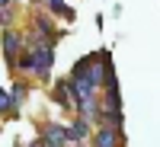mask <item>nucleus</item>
Instances as JSON below:
<instances>
[{
  "label": "nucleus",
  "instance_id": "obj_2",
  "mask_svg": "<svg viewBox=\"0 0 160 147\" xmlns=\"http://www.w3.org/2000/svg\"><path fill=\"white\" fill-rule=\"evenodd\" d=\"M118 144V128L115 125H106L93 135V147H115Z\"/></svg>",
  "mask_w": 160,
  "mask_h": 147
},
{
  "label": "nucleus",
  "instance_id": "obj_8",
  "mask_svg": "<svg viewBox=\"0 0 160 147\" xmlns=\"http://www.w3.org/2000/svg\"><path fill=\"white\" fill-rule=\"evenodd\" d=\"M74 147H77V144H74Z\"/></svg>",
  "mask_w": 160,
  "mask_h": 147
},
{
  "label": "nucleus",
  "instance_id": "obj_6",
  "mask_svg": "<svg viewBox=\"0 0 160 147\" xmlns=\"http://www.w3.org/2000/svg\"><path fill=\"white\" fill-rule=\"evenodd\" d=\"M13 96H16V102H22V99H26V86L16 83V86H13Z\"/></svg>",
  "mask_w": 160,
  "mask_h": 147
},
{
  "label": "nucleus",
  "instance_id": "obj_4",
  "mask_svg": "<svg viewBox=\"0 0 160 147\" xmlns=\"http://www.w3.org/2000/svg\"><path fill=\"white\" fill-rule=\"evenodd\" d=\"M19 48H22V35H19V32H10V29H7V32H3V51H7V58L13 61V58L19 55Z\"/></svg>",
  "mask_w": 160,
  "mask_h": 147
},
{
  "label": "nucleus",
  "instance_id": "obj_1",
  "mask_svg": "<svg viewBox=\"0 0 160 147\" xmlns=\"http://www.w3.org/2000/svg\"><path fill=\"white\" fill-rule=\"evenodd\" d=\"M51 64H55V51H51L48 45H38L32 55H26V58L19 61V67H22V71H35L38 77H48Z\"/></svg>",
  "mask_w": 160,
  "mask_h": 147
},
{
  "label": "nucleus",
  "instance_id": "obj_7",
  "mask_svg": "<svg viewBox=\"0 0 160 147\" xmlns=\"http://www.w3.org/2000/svg\"><path fill=\"white\" fill-rule=\"evenodd\" d=\"M0 3H3V10H7V7H10V0H0Z\"/></svg>",
  "mask_w": 160,
  "mask_h": 147
},
{
  "label": "nucleus",
  "instance_id": "obj_5",
  "mask_svg": "<svg viewBox=\"0 0 160 147\" xmlns=\"http://www.w3.org/2000/svg\"><path fill=\"white\" fill-rule=\"evenodd\" d=\"M68 138H71L74 144L87 138V118H77V122H74V125H68Z\"/></svg>",
  "mask_w": 160,
  "mask_h": 147
},
{
  "label": "nucleus",
  "instance_id": "obj_3",
  "mask_svg": "<svg viewBox=\"0 0 160 147\" xmlns=\"http://www.w3.org/2000/svg\"><path fill=\"white\" fill-rule=\"evenodd\" d=\"M42 141H48L51 147H61L64 141H71V138H68V128H61V125H45V128H42Z\"/></svg>",
  "mask_w": 160,
  "mask_h": 147
}]
</instances>
